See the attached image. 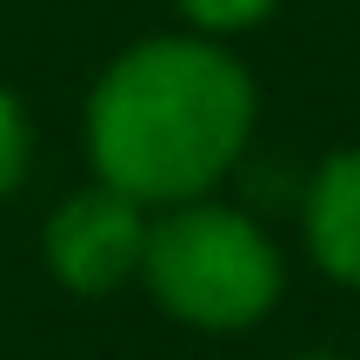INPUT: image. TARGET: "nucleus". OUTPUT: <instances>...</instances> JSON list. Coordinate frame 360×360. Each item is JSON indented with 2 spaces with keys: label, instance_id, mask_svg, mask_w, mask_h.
Here are the masks:
<instances>
[{
  "label": "nucleus",
  "instance_id": "nucleus-1",
  "mask_svg": "<svg viewBox=\"0 0 360 360\" xmlns=\"http://www.w3.org/2000/svg\"><path fill=\"white\" fill-rule=\"evenodd\" d=\"M254 141V74L214 34L134 40L87 94V160L141 207L214 193Z\"/></svg>",
  "mask_w": 360,
  "mask_h": 360
},
{
  "label": "nucleus",
  "instance_id": "nucleus-2",
  "mask_svg": "<svg viewBox=\"0 0 360 360\" xmlns=\"http://www.w3.org/2000/svg\"><path fill=\"white\" fill-rule=\"evenodd\" d=\"M141 274L160 307L200 334H240V327L267 321L287 287L281 247L267 240V227L240 207L207 200V193L180 200L167 220L147 227Z\"/></svg>",
  "mask_w": 360,
  "mask_h": 360
},
{
  "label": "nucleus",
  "instance_id": "nucleus-3",
  "mask_svg": "<svg viewBox=\"0 0 360 360\" xmlns=\"http://www.w3.org/2000/svg\"><path fill=\"white\" fill-rule=\"evenodd\" d=\"M40 254H47V274L67 294H114L120 281L141 274L147 207L127 200L120 187H107V180H94V187L67 193L53 207L47 233H40Z\"/></svg>",
  "mask_w": 360,
  "mask_h": 360
},
{
  "label": "nucleus",
  "instance_id": "nucleus-4",
  "mask_svg": "<svg viewBox=\"0 0 360 360\" xmlns=\"http://www.w3.org/2000/svg\"><path fill=\"white\" fill-rule=\"evenodd\" d=\"M300 233L327 281L360 287V147H340L321 160L307 200H300Z\"/></svg>",
  "mask_w": 360,
  "mask_h": 360
},
{
  "label": "nucleus",
  "instance_id": "nucleus-5",
  "mask_svg": "<svg viewBox=\"0 0 360 360\" xmlns=\"http://www.w3.org/2000/svg\"><path fill=\"white\" fill-rule=\"evenodd\" d=\"M200 34H240V27H260L281 0H174Z\"/></svg>",
  "mask_w": 360,
  "mask_h": 360
},
{
  "label": "nucleus",
  "instance_id": "nucleus-6",
  "mask_svg": "<svg viewBox=\"0 0 360 360\" xmlns=\"http://www.w3.org/2000/svg\"><path fill=\"white\" fill-rule=\"evenodd\" d=\"M20 174H27V114H20V101L0 87V200L20 187Z\"/></svg>",
  "mask_w": 360,
  "mask_h": 360
},
{
  "label": "nucleus",
  "instance_id": "nucleus-7",
  "mask_svg": "<svg viewBox=\"0 0 360 360\" xmlns=\"http://www.w3.org/2000/svg\"><path fill=\"white\" fill-rule=\"evenodd\" d=\"M294 360H347V354H294Z\"/></svg>",
  "mask_w": 360,
  "mask_h": 360
}]
</instances>
